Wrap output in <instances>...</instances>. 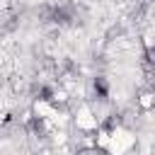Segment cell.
<instances>
[{"label": "cell", "mask_w": 155, "mask_h": 155, "mask_svg": "<svg viewBox=\"0 0 155 155\" xmlns=\"http://www.w3.org/2000/svg\"><path fill=\"white\" fill-rule=\"evenodd\" d=\"M19 24H22V10L19 7L0 10V29L2 31H17Z\"/></svg>", "instance_id": "6da1fadb"}, {"label": "cell", "mask_w": 155, "mask_h": 155, "mask_svg": "<svg viewBox=\"0 0 155 155\" xmlns=\"http://www.w3.org/2000/svg\"><path fill=\"white\" fill-rule=\"evenodd\" d=\"M140 104H143V107H153V94H150V92L140 94Z\"/></svg>", "instance_id": "7a4b0ae2"}, {"label": "cell", "mask_w": 155, "mask_h": 155, "mask_svg": "<svg viewBox=\"0 0 155 155\" xmlns=\"http://www.w3.org/2000/svg\"><path fill=\"white\" fill-rule=\"evenodd\" d=\"M0 87H5V78L2 75H0Z\"/></svg>", "instance_id": "3957f363"}]
</instances>
